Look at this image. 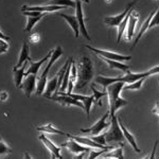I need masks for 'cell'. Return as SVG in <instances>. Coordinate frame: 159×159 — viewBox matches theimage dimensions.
I'll return each instance as SVG.
<instances>
[{
  "instance_id": "6da1fadb",
  "label": "cell",
  "mask_w": 159,
  "mask_h": 159,
  "mask_svg": "<svg viewBox=\"0 0 159 159\" xmlns=\"http://www.w3.org/2000/svg\"><path fill=\"white\" fill-rule=\"evenodd\" d=\"M156 73H159V66H156V67L152 68L151 70L147 71V72H143V73H133L127 70L124 75L118 76V78H106V76L99 75L96 78L94 82H96V84H99V85H101L103 87V89H104L103 91H105L107 86L115 83V82H123V83H125V84L126 83L129 84V83H133V82H135V81H138V80H140L142 78H148V76L152 75V74H156Z\"/></svg>"
},
{
  "instance_id": "7a4b0ae2",
  "label": "cell",
  "mask_w": 159,
  "mask_h": 159,
  "mask_svg": "<svg viewBox=\"0 0 159 159\" xmlns=\"http://www.w3.org/2000/svg\"><path fill=\"white\" fill-rule=\"evenodd\" d=\"M78 80L75 88L82 89L87 86V84L93 78V65L88 56H82L78 64Z\"/></svg>"
},
{
  "instance_id": "3957f363",
  "label": "cell",
  "mask_w": 159,
  "mask_h": 159,
  "mask_svg": "<svg viewBox=\"0 0 159 159\" xmlns=\"http://www.w3.org/2000/svg\"><path fill=\"white\" fill-rule=\"evenodd\" d=\"M109 130L105 133V140L108 145L115 144H124V141L126 140L123 135V132L120 127V124L118 122V118L116 115L110 117V124Z\"/></svg>"
},
{
  "instance_id": "277c9868",
  "label": "cell",
  "mask_w": 159,
  "mask_h": 159,
  "mask_svg": "<svg viewBox=\"0 0 159 159\" xmlns=\"http://www.w3.org/2000/svg\"><path fill=\"white\" fill-rule=\"evenodd\" d=\"M61 54H63V49H61V47H60V46L56 47L54 50H52L50 60L48 61L45 70L43 71V73L40 74V76L36 81V94H38V96H42L43 92L45 91V87H46V84H47V81H48L47 80L48 72H49L50 68L53 66V64L61 57Z\"/></svg>"
},
{
  "instance_id": "5b68a950",
  "label": "cell",
  "mask_w": 159,
  "mask_h": 159,
  "mask_svg": "<svg viewBox=\"0 0 159 159\" xmlns=\"http://www.w3.org/2000/svg\"><path fill=\"white\" fill-rule=\"evenodd\" d=\"M49 99L54 102H57L58 104L63 105V106H76L84 110V105L82 104L81 102L73 99L72 97L68 96V94L63 93V92H61V91L55 92L54 96H51Z\"/></svg>"
},
{
  "instance_id": "8992f818",
  "label": "cell",
  "mask_w": 159,
  "mask_h": 159,
  "mask_svg": "<svg viewBox=\"0 0 159 159\" xmlns=\"http://www.w3.org/2000/svg\"><path fill=\"white\" fill-rule=\"evenodd\" d=\"M108 117H109V111H107L104 116H102V118L99 120V121H97L93 125H91V126L88 127V129H81V132L87 133V134H90L92 136L101 134L104 129H106L107 127L109 126L110 122L107 123V121H106Z\"/></svg>"
},
{
  "instance_id": "52a82bcc",
  "label": "cell",
  "mask_w": 159,
  "mask_h": 159,
  "mask_svg": "<svg viewBox=\"0 0 159 159\" xmlns=\"http://www.w3.org/2000/svg\"><path fill=\"white\" fill-rule=\"evenodd\" d=\"M36 75L37 74H33V73L28 74V75L25 76V79L22 80L21 84H20L19 88L25 92L27 98H30L31 94L36 89V81H37Z\"/></svg>"
},
{
  "instance_id": "ba28073f",
  "label": "cell",
  "mask_w": 159,
  "mask_h": 159,
  "mask_svg": "<svg viewBox=\"0 0 159 159\" xmlns=\"http://www.w3.org/2000/svg\"><path fill=\"white\" fill-rule=\"evenodd\" d=\"M125 83L123 82H115V83L110 84L107 86L106 88V94L108 96V103H109V108H111L114 103L116 102V100L120 97V92L122 91L123 86Z\"/></svg>"
},
{
  "instance_id": "9c48e42d",
  "label": "cell",
  "mask_w": 159,
  "mask_h": 159,
  "mask_svg": "<svg viewBox=\"0 0 159 159\" xmlns=\"http://www.w3.org/2000/svg\"><path fill=\"white\" fill-rule=\"evenodd\" d=\"M138 0H133L132 2H129V4H127V7L123 11L121 14L119 15H116V16H107L104 18V24L109 25V27H118L120 24L122 22V20L124 19V17L127 15V13H129L130 10L134 7V4H136V2H137Z\"/></svg>"
},
{
  "instance_id": "30bf717a",
  "label": "cell",
  "mask_w": 159,
  "mask_h": 159,
  "mask_svg": "<svg viewBox=\"0 0 159 159\" xmlns=\"http://www.w3.org/2000/svg\"><path fill=\"white\" fill-rule=\"evenodd\" d=\"M85 48L92 51L93 53H96V54L98 56H100V57H105V58H108V60H115V61H129L130 58H132L130 56H125V55L118 54V53H115V52H110V51L97 49V48L90 47V46H88V45H86Z\"/></svg>"
},
{
  "instance_id": "8fae6325",
  "label": "cell",
  "mask_w": 159,
  "mask_h": 159,
  "mask_svg": "<svg viewBox=\"0 0 159 159\" xmlns=\"http://www.w3.org/2000/svg\"><path fill=\"white\" fill-rule=\"evenodd\" d=\"M75 16L79 22V27H80V33L83 34V36L86 39L90 40V36H89L88 32H87L86 25H85V20H84V13H83V6H82V1L81 0H76L75 1Z\"/></svg>"
},
{
  "instance_id": "7c38bea8",
  "label": "cell",
  "mask_w": 159,
  "mask_h": 159,
  "mask_svg": "<svg viewBox=\"0 0 159 159\" xmlns=\"http://www.w3.org/2000/svg\"><path fill=\"white\" fill-rule=\"evenodd\" d=\"M63 9H68V7L65 6H54V4H46V6H22L21 11H35V12H42V13H49V12H56Z\"/></svg>"
},
{
  "instance_id": "4fadbf2b",
  "label": "cell",
  "mask_w": 159,
  "mask_h": 159,
  "mask_svg": "<svg viewBox=\"0 0 159 159\" xmlns=\"http://www.w3.org/2000/svg\"><path fill=\"white\" fill-rule=\"evenodd\" d=\"M63 92V91H61ZM65 94H68V96L72 97L73 99L78 100V101L81 102L82 104L84 105V112H86L87 117H89L90 115V110H91V106L92 103H94V99L93 96H83V94H74V93H66V92H63Z\"/></svg>"
},
{
  "instance_id": "5bb4252c",
  "label": "cell",
  "mask_w": 159,
  "mask_h": 159,
  "mask_svg": "<svg viewBox=\"0 0 159 159\" xmlns=\"http://www.w3.org/2000/svg\"><path fill=\"white\" fill-rule=\"evenodd\" d=\"M61 147L67 148L71 153L75 154V155L76 154H80V153H89V151H90V148L89 147L81 144V143H79L78 141L71 139V138H69V140L67 142L63 143Z\"/></svg>"
},
{
  "instance_id": "9a60e30c",
  "label": "cell",
  "mask_w": 159,
  "mask_h": 159,
  "mask_svg": "<svg viewBox=\"0 0 159 159\" xmlns=\"http://www.w3.org/2000/svg\"><path fill=\"white\" fill-rule=\"evenodd\" d=\"M139 20V15L138 13H136L135 11H133V9L129 12V21H127V30L125 31V38L126 40H130L133 38V35L135 33V28L137 25V22Z\"/></svg>"
},
{
  "instance_id": "2e32d148",
  "label": "cell",
  "mask_w": 159,
  "mask_h": 159,
  "mask_svg": "<svg viewBox=\"0 0 159 159\" xmlns=\"http://www.w3.org/2000/svg\"><path fill=\"white\" fill-rule=\"evenodd\" d=\"M38 138H39V140L46 145V148L49 150V152L51 153V155H52L53 158H63V156H61V148L58 147H56L47 136L43 134V135H39Z\"/></svg>"
},
{
  "instance_id": "e0dca14e",
  "label": "cell",
  "mask_w": 159,
  "mask_h": 159,
  "mask_svg": "<svg viewBox=\"0 0 159 159\" xmlns=\"http://www.w3.org/2000/svg\"><path fill=\"white\" fill-rule=\"evenodd\" d=\"M51 53H52V50L49 51V53H48V54L46 55L45 57H43L42 60H39L38 61H33L32 60L29 61H30V66H29V68H28V70L25 72V76L28 75V74H30V73L37 74L38 70H39V68H40V66H42L43 63H46V61L49 60V57L51 56Z\"/></svg>"
},
{
  "instance_id": "ac0fdd59",
  "label": "cell",
  "mask_w": 159,
  "mask_h": 159,
  "mask_svg": "<svg viewBox=\"0 0 159 159\" xmlns=\"http://www.w3.org/2000/svg\"><path fill=\"white\" fill-rule=\"evenodd\" d=\"M25 67H27V64L24 63L20 67H17V66H14L13 68V79H14V85L15 87L19 88L20 84H21L22 80L25 78Z\"/></svg>"
},
{
  "instance_id": "d6986e66",
  "label": "cell",
  "mask_w": 159,
  "mask_h": 159,
  "mask_svg": "<svg viewBox=\"0 0 159 159\" xmlns=\"http://www.w3.org/2000/svg\"><path fill=\"white\" fill-rule=\"evenodd\" d=\"M60 16L61 18H64L66 20V22L70 25L71 29H72L74 33V37L78 38L80 35V27H79V22L76 19L75 15H67V14H60Z\"/></svg>"
},
{
  "instance_id": "ffe728a7",
  "label": "cell",
  "mask_w": 159,
  "mask_h": 159,
  "mask_svg": "<svg viewBox=\"0 0 159 159\" xmlns=\"http://www.w3.org/2000/svg\"><path fill=\"white\" fill-rule=\"evenodd\" d=\"M76 80H78V70H76V64L74 60L71 63V69H70V75H69V80H68V91L66 93H71L76 84Z\"/></svg>"
},
{
  "instance_id": "44dd1931",
  "label": "cell",
  "mask_w": 159,
  "mask_h": 159,
  "mask_svg": "<svg viewBox=\"0 0 159 159\" xmlns=\"http://www.w3.org/2000/svg\"><path fill=\"white\" fill-rule=\"evenodd\" d=\"M118 122H119V124H120V127H121V129H122V132H123V135H124V137H125V139H126L127 141H129V143L130 145L133 147V148L136 151L137 153H140V148H138V145H137V142H136V139H135V137L133 136L127 130L126 127L124 126V124L122 123V120L120 119V118H118Z\"/></svg>"
},
{
  "instance_id": "7402d4cb",
  "label": "cell",
  "mask_w": 159,
  "mask_h": 159,
  "mask_svg": "<svg viewBox=\"0 0 159 159\" xmlns=\"http://www.w3.org/2000/svg\"><path fill=\"white\" fill-rule=\"evenodd\" d=\"M27 61H31V57H30V51H29V45L27 43H22V47H21V50H20V53H19V58H18V61H17V67H20L24 63H25Z\"/></svg>"
},
{
  "instance_id": "603a6c76",
  "label": "cell",
  "mask_w": 159,
  "mask_h": 159,
  "mask_svg": "<svg viewBox=\"0 0 159 159\" xmlns=\"http://www.w3.org/2000/svg\"><path fill=\"white\" fill-rule=\"evenodd\" d=\"M36 130L42 133H47V134H54V135H61V136H66V133L61 132V130L57 129L53 124H45V125H40V126L36 127Z\"/></svg>"
},
{
  "instance_id": "cb8c5ba5",
  "label": "cell",
  "mask_w": 159,
  "mask_h": 159,
  "mask_svg": "<svg viewBox=\"0 0 159 159\" xmlns=\"http://www.w3.org/2000/svg\"><path fill=\"white\" fill-rule=\"evenodd\" d=\"M154 13H155V11H153V12H151L150 13V15L148 16V18L144 20V22L142 24V25H141V28H140V31H139V33H138V35H137V37H136V39H135V43H134V45H133V48L135 47L136 45L138 43V42H139V39L141 37L143 36V34H144L145 32L148 31V25H150V21H151V19H152V17H153V15H154Z\"/></svg>"
},
{
  "instance_id": "d4e9b609",
  "label": "cell",
  "mask_w": 159,
  "mask_h": 159,
  "mask_svg": "<svg viewBox=\"0 0 159 159\" xmlns=\"http://www.w3.org/2000/svg\"><path fill=\"white\" fill-rule=\"evenodd\" d=\"M101 58H103V61L109 66V68H111V69H119V70L125 71V72H126L127 70H129V65H124V64H122L121 61H119L108 60V58H105V57H101Z\"/></svg>"
},
{
  "instance_id": "484cf974",
  "label": "cell",
  "mask_w": 159,
  "mask_h": 159,
  "mask_svg": "<svg viewBox=\"0 0 159 159\" xmlns=\"http://www.w3.org/2000/svg\"><path fill=\"white\" fill-rule=\"evenodd\" d=\"M123 144L120 145L117 148H112V151H107V152H105L104 154H102V157L103 158H120V159H123L124 158V156H123Z\"/></svg>"
},
{
  "instance_id": "4316f807",
  "label": "cell",
  "mask_w": 159,
  "mask_h": 159,
  "mask_svg": "<svg viewBox=\"0 0 159 159\" xmlns=\"http://www.w3.org/2000/svg\"><path fill=\"white\" fill-rule=\"evenodd\" d=\"M45 15H46V13H43L42 15H38V16H31V15L30 16H27L28 21H27V25H25V32H30V31L34 28V25H36L37 22L45 16Z\"/></svg>"
},
{
  "instance_id": "83f0119b",
  "label": "cell",
  "mask_w": 159,
  "mask_h": 159,
  "mask_svg": "<svg viewBox=\"0 0 159 159\" xmlns=\"http://www.w3.org/2000/svg\"><path fill=\"white\" fill-rule=\"evenodd\" d=\"M127 104H129V101H126V100L122 99L121 97H119V98L116 100V102L114 103V105H112L111 108H109L110 117L114 116V115H116V111L118 109H120L121 107L125 106V105H127Z\"/></svg>"
},
{
  "instance_id": "f1b7e54d",
  "label": "cell",
  "mask_w": 159,
  "mask_h": 159,
  "mask_svg": "<svg viewBox=\"0 0 159 159\" xmlns=\"http://www.w3.org/2000/svg\"><path fill=\"white\" fill-rule=\"evenodd\" d=\"M147 78H142L140 80H138V81H135L133 82V83H129L127 85L123 86V89H125V90H136V89H140L141 87H142V84L143 82H144V80Z\"/></svg>"
},
{
  "instance_id": "f546056e",
  "label": "cell",
  "mask_w": 159,
  "mask_h": 159,
  "mask_svg": "<svg viewBox=\"0 0 159 159\" xmlns=\"http://www.w3.org/2000/svg\"><path fill=\"white\" fill-rule=\"evenodd\" d=\"M49 4H54V6H65L68 7H75V1H73V0H50Z\"/></svg>"
},
{
  "instance_id": "4dcf8cb0",
  "label": "cell",
  "mask_w": 159,
  "mask_h": 159,
  "mask_svg": "<svg viewBox=\"0 0 159 159\" xmlns=\"http://www.w3.org/2000/svg\"><path fill=\"white\" fill-rule=\"evenodd\" d=\"M91 91H92V96H93V99H94V102L98 103L99 105H102V102H101V99L103 97L106 96V91H99L94 88L93 85H91Z\"/></svg>"
},
{
  "instance_id": "1f68e13d",
  "label": "cell",
  "mask_w": 159,
  "mask_h": 159,
  "mask_svg": "<svg viewBox=\"0 0 159 159\" xmlns=\"http://www.w3.org/2000/svg\"><path fill=\"white\" fill-rule=\"evenodd\" d=\"M11 153H12L11 148H10L3 141V139L0 137V156L7 155V154H11Z\"/></svg>"
},
{
  "instance_id": "d6a6232c",
  "label": "cell",
  "mask_w": 159,
  "mask_h": 159,
  "mask_svg": "<svg viewBox=\"0 0 159 159\" xmlns=\"http://www.w3.org/2000/svg\"><path fill=\"white\" fill-rule=\"evenodd\" d=\"M109 150H112V148H100V151L96 152V151H89V155H88V159H93V158H98L99 156H101L102 154H104L105 152Z\"/></svg>"
},
{
  "instance_id": "836d02e7",
  "label": "cell",
  "mask_w": 159,
  "mask_h": 159,
  "mask_svg": "<svg viewBox=\"0 0 159 159\" xmlns=\"http://www.w3.org/2000/svg\"><path fill=\"white\" fill-rule=\"evenodd\" d=\"M91 139L93 141H96L97 143L102 145H108L106 143V140H105V133L104 134H99V135H93L91 137Z\"/></svg>"
},
{
  "instance_id": "e575fe53",
  "label": "cell",
  "mask_w": 159,
  "mask_h": 159,
  "mask_svg": "<svg viewBox=\"0 0 159 159\" xmlns=\"http://www.w3.org/2000/svg\"><path fill=\"white\" fill-rule=\"evenodd\" d=\"M156 25H159V7H158L157 11H155V13H154L152 19H151V21H150V25H148V29L156 27Z\"/></svg>"
},
{
  "instance_id": "d590c367",
  "label": "cell",
  "mask_w": 159,
  "mask_h": 159,
  "mask_svg": "<svg viewBox=\"0 0 159 159\" xmlns=\"http://www.w3.org/2000/svg\"><path fill=\"white\" fill-rule=\"evenodd\" d=\"M9 49H10V46L7 43V40L0 38V55L3 54V53H7Z\"/></svg>"
},
{
  "instance_id": "8d00e7d4",
  "label": "cell",
  "mask_w": 159,
  "mask_h": 159,
  "mask_svg": "<svg viewBox=\"0 0 159 159\" xmlns=\"http://www.w3.org/2000/svg\"><path fill=\"white\" fill-rule=\"evenodd\" d=\"M39 39H40L39 33H33V34L30 36V43H38L39 42Z\"/></svg>"
},
{
  "instance_id": "74e56055",
  "label": "cell",
  "mask_w": 159,
  "mask_h": 159,
  "mask_svg": "<svg viewBox=\"0 0 159 159\" xmlns=\"http://www.w3.org/2000/svg\"><path fill=\"white\" fill-rule=\"evenodd\" d=\"M9 99V93L7 91H0V102H6Z\"/></svg>"
},
{
  "instance_id": "f35d334b",
  "label": "cell",
  "mask_w": 159,
  "mask_h": 159,
  "mask_svg": "<svg viewBox=\"0 0 159 159\" xmlns=\"http://www.w3.org/2000/svg\"><path fill=\"white\" fill-rule=\"evenodd\" d=\"M157 145H158V140L155 141V144H154V148H153V151H152V154L150 156H148V158H154L155 157V152H156V148H157Z\"/></svg>"
},
{
  "instance_id": "ab89813d",
  "label": "cell",
  "mask_w": 159,
  "mask_h": 159,
  "mask_svg": "<svg viewBox=\"0 0 159 159\" xmlns=\"http://www.w3.org/2000/svg\"><path fill=\"white\" fill-rule=\"evenodd\" d=\"M0 38H2V39H4V40H9V39H11V37L10 36H7V35H6L4 33H2V31L0 30Z\"/></svg>"
},
{
  "instance_id": "60d3db41",
  "label": "cell",
  "mask_w": 159,
  "mask_h": 159,
  "mask_svg": "<svg viewBox=\"0 0 159 159\" xmlns=\"http://www.w3.org/2000/svg\"><path fill=\"white\" fill-rule=\"evenodd\" d=\"M153 112L159 116V102H157V103H156V106H155V108L153 109Z\"/></svg>"
},
{
  "instance_id": "b9f144b4",
  "label": "cell",
  "mask_w": 159,
  "mask_h": 159,
  "mask_svg": "<svg viewBox=\"0 0 159 159\" xmlns=\"http://www.w3.org/2000/svg\"><path fill=\"white\" fill-rule=\"evenodd\" d=\"M105 1H106V2H111L112 0H105Z\"/></svg>"
},
{
  "instance_id": "7bdbcfd3",
  "label": "cell",
  "mask_w": 159,
  "mask_h": 159,
  "mask_svg": "<svg viewBox=\"0 0 159 159\" xmlns=\"http://www.w3.org/2000/svg\"><path fill=\"white\" fill-rule=\"evenodd\" d=\"M83 1H85V2H87V3H88V2H89V0H83Z\"/></svg>"
}]
</instances>
